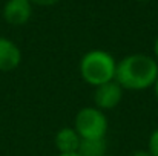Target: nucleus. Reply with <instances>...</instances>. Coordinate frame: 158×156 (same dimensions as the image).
Masks as SVG:
<instances>
[{
	"instance_id": "1",
	"label": "nucleus",
	"mask_w": 158,
	"mask_h": 156,
	"mask_svg": "<svg viewBox=\"0 0 158 156\" xmlns=\"http://www.w3.org/2000/svg\"><path fill=\"white\" fill-rule=\"evenodd\" d=\"M158 78V63L148 54H129L117 61L114 81L123 90L141 92L152 89Z\"/></svg>"
},
{
	"instance_id": "2",
	"label": "nucleus",
	"mask_w": 158,
	"mask_h": 156,
	"mask_svg": "<svg viewBox=\"0 0 158 156\" xmlns=\"http://www.w3.org/2000/svg\"><path fill=\"white\" fill-rule=\"evenodd\" d=\"M115 69H117L115 57L105 49L88 51L80 58L78 63V72L81 80L92 87L114 81Z\"/></svg>"
},
{
	"instance_id": "3",
	"label": "nucleus",
	"mask_w": 158,
	"mask_h": 156,
	"mask_svg": "<svg viewBox=\"0 0 158 156\" xmlns=\"http://www.w3.org/2000/svg\"><path fill=\"white\" fill-rule=\"evenodd\" d=\"M72 127L81 139H103L109 130V121L106 112L95 106H86L75 113Z\"/></svg>"
},
{
	"instance_id": "4",
	"label": "nucleus",
	"mask_w": 158,
	"mask_h": 156,
	"mask_svg": "<svg viewBox=\"0 0 158 156\" xmlns=\"http://www.w3.org/2000/svg\"><path fill=\"white\" fill-rule=\"evenodd\" d=\"M124 90L115 81H109L102 86L94 87V106L103 112L114 110L123 100Z\"/></svg>"
},
{
	"instance_id": "5",
	"label": "nucleus",
	"mask_w": 158,
	"mask_h": 156,
	"mask_svg": "<svg viewBox=\"0 0 158 156\" xmlns=\"http://www.w3.org/2000/svg\"><path fill=\"white\" fill-rule=\"evenodd\" d=\"M32 3L31 0H6L3 5V20L11 26H23L32 17Z\"/></svg>"
},
{
	"instance_id": "6",
	"label": "nucleus",
	"mask_w": 158,
	"mask_h": 156,
	"mask_svg": "<svg viewBox=\"0 0 158 156\" xmlns=\"http://www.w3.org/2000/svg\"><path fill=\"white\" fill-rule=\"evenodd\" d=\"M22 63L20 48L9 38L0 37V72H11Z\"/></svg>"
},
{
	"instance_id": "7",
	"label": "nucleus",
	"mask_w": 158,
	"mask_h": 156,
	"mask_svg": "<svg viewBox=\"0 0 158 156\" xmlns=\"http://www.w3.org/2000/svg\"><path fill=\"white\" fill-rule=\"evenodd\" d=\"M80 142H81V138L78 136L74 127H61L54 135V146L60 155L77 153Z\"/></svg>"
},
{
	"instance_id": "8",
	"label": "nucleus",
	"mask_w": 158,
	"mask_h": 156,
	"mask_svg": "<svg viewBox=\"0 0 158 156\" xmlns=\"http://www.w3.org/2000/svg\"><path fill=\"white\" fill-rule=\"evenodd\" d=\"M80 156H105L107 155V141L103 139H81L78 152Z\"/></svg>"
},
{
	"instance_id": "9",
	"label": "nucleus",
	"mask_w": 158,
	"mask_h": 156,
	"mask_svg": "<svg viewBox=\"0 0 158 156\" xmlns=\"http://www.w3.org/2000/svg\"><path fill=\"white\" fill-rule=\"evenodd\" d=\"M148 152L152 156H158V127L151 132L148 138Z\"/></svg>"
},
{
	"instance_id": "10",
	"label": "nucleus",
	"mask_w": 158,
	"mask_h": 156,
	"mask_svg": "<svg viewBox=\"0 0 158 156\" xmlns=\"http://www.w3.org/2000/svg\"><path fill=\"white\" fill-rule=\"evenodd\" d=\"M58 2L61 0H31V3L37 6H52V5H57Z\"/></svg>"
},
{
	"instance_id": "11",
	"label": "nucleus",
	"mask_w": 158,
	"mask_h": 156,
	"mask_svg": "<svg viewBox=\"0 0 158 156\" xmlns=\"http://www.w3.org/2000/svg\"><path fill=\"white\" fill-rule=\"evenodd\" d=\"M129 156H152V155L148 152V149H146V150L143 149V150H135V152H132Z\"/></svg>"
},
{
	"instance_id": "12",
	"label": "nucleus",
	"mask_w": 158,
	"mask_h": 156,
	"mask_svg": "<svg viewBox=\"0 0 158 156\" xmlns=\"http://www.w3.org/2000/svg\"><path fill=\"white\" fill-rule=\"evenodd\" d=\"M152 51H154V58L157 60V63H158V35H157V38H155V42H154V48H152Z\"/></svg>"
},
{
	"instance_id": "13",
	"label": "nucleus",
	"mask_w": 158,
	"mask_h": 156,
	"mask_svg": "<svg viewBox=\"0 0 158 156\" xmlns=\"http://www.w3.org/2000/svg\"><path fill=\"white\" fill-rule=\"evenodd\" d=\"M154 94H155V98H157V101H158V78H157V81H155V84H154Z\"/></svg>"
},
{
	"instance_id": "14",
	"label": "nucleus",
	"mask_w": 158,
	"mask_h": 156,
	"mask_svg": "<svg viewBox=\"0 0 158 156\" xmlns=\"http://www.w3.org/2000/svg\"><path fill=\"white\" fill-rule=\"evenodd\" d=\"M57 156H80V155H78V153H68V155H60V153H58Z\"/></svg>"
},
{
	"instance_id": "15",
	"label": "nucleus",
	"mask_w": 158,
	"mask_h": 156,
	"mask_svg": "<svg viewBox=\"0 0 158 156\" xmlns=\"http://www.w3.org/2000/svg\"><path fill=\"white\" fill-rule=\"evenodd\" d=\"M137 2H148V0H137Z\"/></svg>"
},
{
	"instance_id": "16",
	"label": "nucleus",
	"mask_w": 158,
	"mask_h": 156,
	"mask_svg": "<svg viewBox=\"0 0 158 156\" xmlns=\"http://www.w3.org/2000/svg\"><path fill=\"white\" fill-rule=\"evenodd\" d=\"M105 156H114V155H109V153H107V155H105Z\"/></svg>"
}]
</instances>
